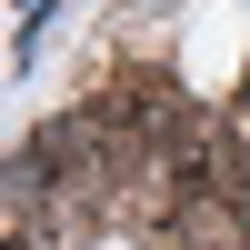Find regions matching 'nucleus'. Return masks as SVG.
Returning <instances> with one entry per match:
<instances>
[{
  "instance_id": "1",
  "label": "nucleus",
  "mask_w": 250,
  "mask_h": 250,
  "mask_svg": "<svg viewBox=\"0 0 250 250\" xmlns=\"http://www.w3.org/2000/svg\"><path fill=\"white\" fill-rule=\"evenodd\" d=\"M170 240L180 250H250V200H230V190L180 200V210H170Z\"/></svg>"
}]
</instances>
